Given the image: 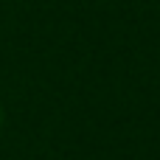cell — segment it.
<instances>
[{
  "instance_id": "1",
  "label": "cell",
  "mask_w": 160,
  "mask_h": 160,
  "mask_svg": "<svg viewBox=\"0 0 160 160\" xmlns=\"http://www.w3.org/2000/svg\"><path fill=\"white\" fill-rule=\"evenodd\" d=\"M0 118H3V110H0Z\"/></svg>"
}]
</instances>
